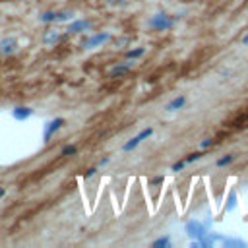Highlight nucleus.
<instances>
[{
    "label": "nucleus",
    "mask_w": 248,
    "mask_h": 248,
    "mask_svg": "<svg viewBox=\"0 0 248 248\" xmlns=\"http://www.w3.org/2000/svg\"><path fill=\"white\" fill-rule=\"evenodd\" d=\"M54 16H56V12L54 10H46V12H41L39 16H37V19L41 21V23H54Z\"/></svg>",
    "instance_id": "nucleus-14"
},
{
    "label": "nucleus",
    "mask_w": 248,
    "mask_h": 248,
    "mask_svg": "<svg viewBox=\"0 0 248 248\" xmlns=\"http://www.w3.org/2000/svg\"><path fill=\"white\" fill-rule=\"evenodd\" d=\"M112 39V35L108 33V31H99V33H93V35H89V37H85L83 41H81V48H97V46H103L105 43H108Z\"/></svg>",
    "instance_id": "nucleus-2"
},
{
    "label": "nucleus",
    "mask_w": 248,
    "mask_h": 248,
    "mask_svg": "<svg viewBox=\"0 0 248 248\" xmlns=\"http://www.w3.org/2000/svg\"><path fill=\"white\" fill-rule=\"evenodd\" d=\"M184 167H186V161H184V159H180V161H176V163L170 167V170H172V172H180Z\"/></svg>",
    "instance_id": "nucleus-20"
},
{
    "label": "nucleus",
    "mask_w": 248,
    "mask_h": 248,
    "mask_svg": "<svg viewBox=\"0 0 248 248\" xmlns=\"http://www.w3.org/2000/svg\"><path fill=\"white\" fill-rule=\"evenodd\" d=\"M234 159H236V153H227V155H223V157H219V159L215 161V167H219V169L229 167V165H231Z\"/></svg>",
    "instance_id": "nucleus-13"
},
{
    "label": "nucleus",
    "mask_w": 248,
    "mask_h": 248,
    "mask_svg": "<svg viewBox=\"0 0 248 248\" xmlns=\"http://www.w3.org/2000/svg\"><path fill=\"white\" fill-rule=\"evenodd\" d=\"M31 114H33V108H31V107H14V108H12V116H14L16 120H19V122H21V120H27Z\"/></svg>",
    "instance_id": "nucleus-10"
},
{
    "label": "nucleus",
    "mask_w": 248,
    "mask_h": 248,
    "mask_svg": "<svg viewBox=\"0 0 248 248\" xmlns=\"http://www.w3.org/2000/svg\"><path fill=\"white\" fill-rule=\"evenodd\" d=\"M213 143H215V141H213V138H205V140H202V141H200V149H209Z\"/></svg>",
    "instance_id": "nucleus-22"
},
{
    "label": "nucleus",
    "mask_w": 248,
    "mask_h": 248,
    "mask_svg": "<svg viewBox=\"0 0 248 248\" xmlns=\"http://www.w3.org/2000/svg\"><path fill=\"white\" fill-rule=\"evenodd\" d=\"M143 54H145V46H136V48H128L126 50V58H130V60L141 58Z\"/></svg>",
    "instance_id": "nucleus-15"
},
{
    "label": "nucleus",
    "mask_w": 248,
    "mask_h": 248,
    "mask_svg": "<svg viewBox=\"0 0 248 248\" xmlns=\"http://www.w3.org/2000/svg\"><path fill=\"white\" fill-rule=\"evenodd\" d=\"M78 153V147L74 145V143H66L62 149H60V155H64V157H68V155H76Z\"/></svg>",
    "instance_id": "nucleus-19"
},
{
    "label": "nucleus",
    "mask_w": 248,
    "mask_h": 248,
    "mask_svg": "<svg viewBox=\"0 0 248 248\" xmlns=\"http://www.w3.org/2000/svg\"><path fill=\"white\" fill-rule=\"evenodd\" d=\"M128 43H130V39H118V41H116V46H118V45H128Z\"/></svg>",
    "instance_id": "nucleus-25"
},
{
    "label": "nucleus",
    "mask_w": 248,
    "mask_h": 248,
    "mask_svg": "<svg viewBox=\"0 0 248 248\" xmlns=\"http://www.w3.org/2000/svg\"><path fill=\"white\" fill-rule=\"evenodd\" d=\"M163 182H165V176H163V174H157V176H153V178L149 180L151 186H159V184H163Z\"/></svg>",
    "instance_id": "nucleus-23"
},
{
    "label": "nucleus",
    "mask_w": 248,
    "mask_h": 248,
    "mask_svg": "<svg viewBox=\"0 0 248 248\" xmlns=\"http://www.w3.org/2000/svg\"><path fill=\"white\" fill-rule=\"evenodd\" d=\"M186 95H176V97H172L170 101H167V105H165V110L167 112H178L180 108H184L186 107Z\"/></svg>",
    "instance_id": "nucleus-8"
},
{
    "label": "nucleus",
    "mask_w": 248,
    "mask_h": 248,
    "mask_svg": "<svg viewBox=\"0 0 248 248\" xmlns=\"http://www.w3.org/2000/svg\"><path fill=\"white\" fill-rule=\"evenodd\" d=\"M72 19H74V12H70V10H56L54 25H58V23H66V21H72Z\"/></svg>",
    "instance_id": "nucleus-12"
},
{
    "label": "nucleus",
    "mask_w": 248,
    "mask_h": 248,
    "mask_svg": "<svg viewBox=\"0 0 248 248\" xmlns=\"http://www.w3.org/2000/svg\"><path fill=\"white\" fill-rule=\"evenodd\" d=\"M203 157V149L202 151H194V153H188L186 157H184V161H186V165H192L194 161H200Z\"/></svg>",
    "instance_id": "nucleus-18"
},
{
    "label": "nucleus",
    "mask_w": 248,
    "mask_h": 248,
    "mask_svg": "<svg viewBox=\"0 0 248 248\" xmlns=\"http://www.w3.org/2000/svg\"><path fill=\"white\" fill-rule=\"evenodd\" d=\"M176 21H178V19H176L174 16H169V14H165V12H157V14H153V16L145 21V25H147L149 29H155V31H167V29L174 27Z\"/></svg>",
    "instance_id": "nucleus-1"
},
{
    "label": "nucleus",
    "mask_w": 248,
    "mask_h": 248,
    "mask_svg": "<svg viewBox=\"0 0 248 248\" xmlns=\"http://www.w3.org/2000/svg\"><path fill=\"white\" fill-rule=\"evenodd\" d=\"M4 196H6V188H4V186H0V200H2Z\"/></svg>",
    "instance_id": "nucleus-27"
},
{
    "label": "nucleus",
    "mask_w": 248,
    "mask_h": 248,
    "mask_svg": "<svg viewBox=\"0 0 248 248\" xmlns=\"http://www.w3.org/2000/svg\"><path fill=\"white\" fill-rule=\"evenodd\" d=\"M134 66V60L128 58V62H120V64H114L110 70H108V78H118V76H124L130 68Z\"/></svg>",
    "instance_id": "nucleus-9"
},
{
    "label": "nucleus",
    "mask_w": 248,
    "mask_h": 248,
    "mask_svg": "<svg viewBox=\"0 0 248 248\" xmlns=\"http://www.w3.org/2000/svg\"><path fill=\"white\" fill-rule=\"evenodd\" d=\"M17 48H19V41H17V37L8 35V37L0 39V56H12V54L17 52Z\"/></svg>",
    "instance_id": "nucleus-4"
},
{
    "label": "nucleus",
    "mask_w": 248,
    "mask_h": 248,
    "mask_svg": "<svg viewBox=\"0 0 248 248\" xmlns=\"http://www.w3.org/2000/svg\"><path fill=\"white\" fill-rule=\"evenodd\" d=\"M186 231H188V234H190V236H194V238H198V240L205 236V231L202 229V225H200L198 221H190V223H188V227H186Z\"/></svg>",
    "instance_id": "nucleus-11"
},
{
    "label": "nucleus",
    "mask_w": 248,
    "mask_h": 248,
    "mask_svg": "<svg viewBox=\"0 0 248 248\" xmlns=\"http://www.w3.org/2000/svg\"><path fill=\"white\" fill-rule=\"evenodd\" d=\"M151 136H153V128H143V130H140L134 138H130V140L122 145V151H126V153H128V151H134L143 140H147V138H151Z\"/></svg>",
    "instance_id": "nucleus-3"
},
{
    "label": "nucleus",
    "mask_w": 248,
    "mask_h": 248,
    "mask_svg": "<svg viewBox=\"0 0 248 248\" xmlns=\"http://www.w3.org/2000/svg\"><path fill=\"white\" fill-rule=\"evenodd\" d=\"M64 122H66V120H64V118H60V116H58V118L48 120V122L45 124V128H43V141H45V143H46V141H50V138H52V136H54V134L64 126Z\"/></svg>",
    "instance_id": "nucleus-5"
},
{
    "label": "nucleus",
    "mask_w": 248,
    "mask_h": 248,
    "mask_svg": "<svg viewBox=\"0 0 248 248\" xmlns=\"http://www.w3.org/2000/svg\"><path fill=\"white\" fill-rule=\"evenodd\" d=\"M64 39V35L56 29V27H48L45 33H43V37H41V43L45 45V46H54L56 43H60Z\"/></svg>",
    "instance_id": "nucleus-7"
},
{
    "label": "nucleus",
    "mask_w": 248,
    "mask_h": 248,
    "mask_svg": "<svg viewBox=\"0 0 248 248\" xmlns=\"http://www.w3.org/2000/svg\"><path fill=\"white\" fill-rule=\"evenodd\" d=\"M236 207V194H234V190L229 194V200H227V203H225V207H223V211H232Z\"/></svg>",
    "instance_id": "nucleus-17"
},
{
    "label": "nucleus",
    "mask_w": 248,
    "mask_h": 248,
    "mask_svg": "<svg viewBox=\"0 0 248 248\" xmlns=\"http://www.w3.org/2000/svg\"><path fill=\"white\" fill-rule=\"evenodd\" d=\"M240 43H242V45H244V46H248V33H246V35H244V37H242V39H240Z\"/></svg>",
    "instance_id": "nucleus-26"
},
{
    "label": "nucleus",
    "mask_w": 248,
    "mask_h": 248,
    "mask_svg": "<svg viewBox=\"0 0 248 248\" xmlns=\"http://www.w3.org/2000/svg\"><path fill=\"white\" fill-rule=\"evenodd\" d=\"M89 29H91V21L89 19H72V21H68L66 35H79V33H85Z\"/></svg>",
    "instance_id": "nucleus-6"
},
{
    "label": "nucleus",
    "mask_w": 248,
    "mask_h": 248,
    "mask_svg": "<svg viewBox=\"0 0 248 248\" xmlns=\"http://www.w3.org/2000/svg\"><path fill=\"white\" fill-rule=\"evenodd\" d=\"M97 170H99V167H91V169H87V170L83 172V180H89V178H93V176L97 174Z\"/></svg>",
    "instance_id": "nucleus-21"
},
{
    "label": "nucleus",
    "mask_w": 248,
    "mask_h": 248,
    "mask_svg": "<svg viewBox=\"0 0 248 248\" xmlns=\"http://www.w3.org/2000/svg\"><path fill=\"white\" fill-rule=\"evenodd\" d=\"M108 161H110V157H103L99 163H97V167L101 169V167H105V165H108Z\"/></svg>",
    "instance_id": "nucleus-24"
},
{
    "label": "nucleus",
    "mask_w": 248,
    "mask_h": 248,
    "mask_svg": "<svg viewBox=\"0 0 248 248\" xmlns=\"http://www.w3.org/2000/svg\"><path fill=\"white\" fill-rule=\"evenodd\" d=\"M151 246H153V248H169V246H170V236H169V234L159 236L157 240L151 242Z\"/></svg>",
    "instance_id": "nucleus-16"
}]
</instances>
